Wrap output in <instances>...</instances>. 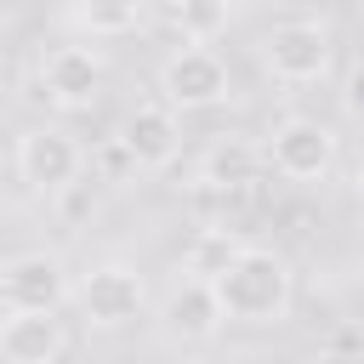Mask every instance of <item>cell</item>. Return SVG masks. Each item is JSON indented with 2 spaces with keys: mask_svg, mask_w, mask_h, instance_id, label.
<instances>
[{
  "mask_svg": "<svg viewBox=\"0 0 364 364\" xmlns=\"http://www.w3.org/2000/svg\"><path fill=\"white\" fill-rule=\"evenodd\" d=\"M228 324H279L296 301V273L273 245H245V256L216 279Z\"/></svg>",
  "mask_w": 364,
  "mask_h": 364,
  "instance_id": "cell-1",
  "label": "cell"
},
{
  "mask_svg": "<svg viewBox=\"0 0 364 364\" xmlns=\"http://www.w3.org/2000/svg\"><path fill=\"white\" fill-rule=\"evenodd\" d=\"M154 85H159V102L176 108V114H199V108H216L228 102L233 91V74H228V57L216 46H171L154 68Z\"/></svg>",
  "mask_w": 364,
  "mask_h": 364,
  "instance_id": "cell-2",
  "label": "cell"
},
{
  "mask_svg": "<svg viewBox=\"0 0 364 364\" xmlns=\"http://www.w3.org/2000/svg\"><path fill=\"white\" fill-rule=\"evenodd\" d=\"M336 63V34L324 17H284L262 34V68L279 85H318Z\"/></svg>",
  "mask_w": 364,
  "mask_h": 364,
  "instance_id": "cell-3",
  "label": "cell"
},
{
  "mask_svg": "<svg viewBox=\"0 0 364 364\" xmlns=\"http://www.w3.org/2000/svg\"><path fill=\"white\" fill-rule=\"evenodd\" d=\"M17 176H23V188L40 193V199L68 193V188L85 176V148H80V136L63 131V125H28V131L17 136Z\"/></svg>",
  "mask_w": 364,
  "mask_h": 364,
  "instance_id": "cell-4",
  "label": "cell"
},
{
  "mask_svg": "<svg viewBox=\"0 0 364 364\" xmlns=\"http://www.w3.org/2000/svg\"><path fill=\"white\" fill-rule=\"evenodd\" d=\"M74 307L91 330H125L142 318L148 307V284L131 262H97L91 273H80L74 284Z\"/></svg>",
  "mask_w": 364,
  "mask_h": 364,
  "instance_id": "cell-5",
  "label": "cell"
},
{
  "mask_svg": "<svg viewBox=\"0 0 364 364\" xmlns=\"http://www.w3.org/2000/svg\"><path fill=\"white\" fill-rule=\"evenodd\" d=\"M102 80H108V63H102V51H97L91 40H63V46H51V51L40 57V68H34L40 97H46L51 108H63V114L91 108L97 91H102Z\"/></svg>",
  "mask_w": 364,
  "mask_h": 364,
  "instance_id": "cell-6",
  "label": "cell"
},
{
  "mask_svg": "<svg viewBox=\"0 0 364 364\" xmlns=\"http://www.w3.org/2000/svg\"><path fill=\"white\" fill-rule=\"evenodd\" d=\"M262 148H267V165H273L284 182H318V176L336 171L341 136H336L324 119H313V114H290V119H279V125L267 131Z\"/></svg>",
  "mask_w": 364,
  "mask_h": 364,
  "instance_id": "cell-7",
  "label": "cell"
},
{
  "mask_svg": "<svg viewBox=\"0 0 364 364\" xmlns=\"http://www.w3.org/2000/svg\"><path fill=\"white\" fill-rule=\"evenodd\" d=\"M0 301L6 313H57L74 301V279L57 250H17L0 267Z\"/></svg>",
  "mask_w": 364,
  "mask_h": 364,
  "instance_id": "cell-8",
  "label": "cell"
},
{
  "mask_svg": "<svg viewBox=\"0 0 364 364\" xmlns=\"http://www.w3.org/2000/svg\"><path fill=\"white\" fill-rule=\"evenodd\" d=\"M159 324H165V336H171V341H188V347H199V341H210V336L228 324V307H222L216 284L176 273V284L159 296Z\"/></svg>",
  "mask_w": 364,
  "mask_h": 364,
  "instance_id": "cell-9",
  "label": "cell"
},
{
  "mask_svg": "<svg viewBox=\"0 0 364 364\" xmlns=\"http://www.w3.org/2000/svg\"><path fill=\"white\" fill-rule=\"evenodd\" d=\"M119 142L131 148L136 171H165L182 154V114L165 102H136L119 125Z\"/></svg>",
  "mask_w": 364,
  "mask_h": 364,
  "instance_id": "cell-10",
  "label": "cell"
},
{
  "mask_svg": "<svg viewBox=\"0 0 364 364\" xmlns=\"http://www.w3.org/2000/svg\"><path fill=\"white\" fill-rule=\"evenodd\" d=\"M68 330L57 313H6L0 318V358L6 364H57Z\"/></svg>",
  "mask_w": 364,
  "mask_h": 364,
  "instance_id": "cell-11",
  "label": "cell"
},
{
  "mask_svg": "<svg viewBox=\"0 0 364 364\" xmlns=\"http://www.w3.org/2000/svg\"><path fill=\"white\" fill-rule=\"evenodd\" d=\"M262 165H267V148H262V142L222 136V142H210V154H205L199 176H205L210 188H250V182L262 176Z\"/></svg>",
  "mask_w": 364,
  "mask_h": 364,
  "instance_id": "cell-12",
  "label": "cell"
},
{
  "mask_svg": "<svg viewBox=\"0 0 364 364\" xmlns=\"http://www.w3.org/2000/svg\"><path fill=\"white\" fill-rule=\"evenodd\" d=\"M63 23H68V28H80V34L97 46V40H114V34H136V28L148 23V11H142L136 0H119V6L91 0V6H68V11H63Z\"/></svg>",
  "mask_w": 364,
  "mask_h": 364,
  "instance_id": "cell-13",
  "label": "cell"
},
{
  "mask_svg": "<svg viewBox=\"0 0 364 364\" xmlns=\"http://www.w3.org/2000/svg\"><path fill=\"white\" fill-rule=\"evenodd\" d=\"M239 256H245V239H239L233 228H205V233H193V245H188V256H182V267H176V273L216 284Z\"/></svg>",
  "mask_w": 364,
  "mask_h": 364,
  "instance_id": "cell-14",
  "label": "cell"
},
{
  "mask_svg": "<svg viewBox=\"0 0 364 364\" xmlns=\"http://www.w3.org/2000/svg\"><path fill=\"white\" fill-rule=\"evenodd\" d=\"M159 23H171L182 34V46H210L233 23V11L222 0H182V6H159Z\"/></svg>",
  "mask_w": 364,
  "mask_h": 364,
  "instance_id": "cell-15",
  "label": "cell"
},
{
  "mask_svg": "<svg viewBox=\"0 0 364 364\" xmlns=\"http://www.w3.org/2000/svg\"><path fill=\"white\" fill-rule=\"evenodd\" d=\"M341 102H347V114H353V119H364V57L353 63V74H347V91H341Z\"/></svg>",
  "mask_w": 364,
  "mask_h": 364,
  "instance_id": "cell-16",
  "label": "cell"
},
{
  "mask_svg": "<svg viewBox=\"0 0 364 364\" xmlns=\"http://www.w3.org/2000/svg\"><path fill=\"white\" fill-rule=\"evenodd\" d=\"M313 364H364V353H358V347H324Z\"/></svg>",
  "mask_w": 364,
  "mask_h": 364,
  "instance_id": "cell-17",
  "label": "cell"
},
{
  "mask_svg": "<svg viewBox=\"0 0 364 364\" xmlns=\"http://www.w3.org/2000/svg\"><path fill=\"white\" fill-rule=\"evenodd\" d=\"M353 193H358V199H364V165H358V171H353Z\"/></svg>",
  "mask_w": 364,
  "mask_h": 364,
  "instance_id": "cell-18",
  "label": "cell"
}]
</instances>
